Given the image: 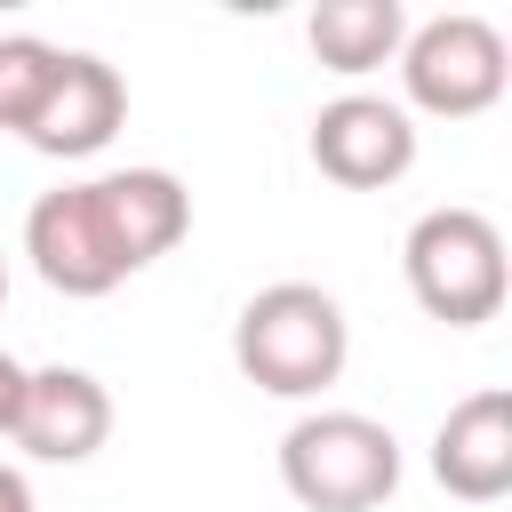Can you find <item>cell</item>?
I'll list each match as a JSON object with an SVG mask.
<instances>
[{
  "instance_id": "cell-1",
  "label": "cell",
  "mask_w": 512,
  "mask_h": 512,
  "mask_svg": "<svg viewBox=\"0 0 512 512\" xmlns=\"http://www.w3.org/2000/svg\"><path fill=\"white\" fill-rule=\"evenodd\" d=\"M192 232V192L168 168H112L56 184L24 216V256L56 296H112L128 272L160 264Z\"/></svg>"
},
{
  "instance_id": "cell-4",
  "label": "cell",
  "mask_w": 512,
  "mask_h": 512,
  "mask_svg": "<svg viewBox=\"0 0 512 512\" xmlns=\"http://www.w3.org/2000/svg\"><path fill=\"white\" fill-rule=\"evenodd\" d=\"M400 272H408V296L448 320V328H480L504 312V288H512V264H504V232L496 216L480 208H424L400 240Z\"/></svg>"
},
{
  "instance_id": "cell-5",
  "label": "cell",
  "mask_w": 512,
  "mask_h": 512,
  "mask_svg": "<svg viewBox=\"0 0 512 512\" xmlns=\"http://www.w3.org/2000/svg\"><path fill=\"white\" fill-rule=\"evenodd\" d=\"M392 64H400L408 104L432 112V120H480V112L504 96V80H512L504 32H496L488 16H472V8L432 16V24H408V40H400Z\"/></svg>"
},
{
  "instance_id": "cell-3",
  "label": "cell",
  "mask_w": 512,
  "mask_h": 512,
  "mask_svg": "<svg viewBox=\"0 0 512 512\" xmlns=\"http://www.w3.org/2000/svg\"><path fill=\"white\" fill-rule=\"evenodd\" d=\"M280 488L304 512H376L400 488V440L360 408H312L280 432Z\"/></svg>"
},
{
  "instance_id": "cell-8",
  "label": "cell",
  "mask_w": 512,
  "mask_h": 512,
  "mask_svg": "<svg viewBox=\"0 0 512 512\" xmlns=\"http://www.w3.org/2000/svg\"><path fill=\"white\" fill-rule=\"evenodd\" d=\"M120 120H128V80L104 56H88V48H64V64H56L24 144L48 152V160H88V152H104L120 136Z\"/></svg>"
},
{
  "instance_id": "cell-7",
  "label": "cell",
  "mask_w": 512,
  "mask_h": 512,
  "mask_svg": "<svg viewBox=\"0 0 512 512\" xmlns=\"http://www.w3.org/2000/svg\"><path fill=\"white\" fill-rule=\"evenodd\" d=\"M32 464H88L112 440V392L88 368H24V408L8 432Z\"/></svg>"
},
{
  "instance_id": "cell-10",
  "label": "cell",
  "mask_w": 512,
  "mask_h": 512,
  "mask_svg": "<svg viewBox=\"0 0 512 512\" xmlns=\"http://www.w3.org/2000/svg\"><path fill=\"white\" fill-rule=\"evenodd\" d=\"M304 40H312V56H320L328 72L360 80V72H376V64L400 56L408 8H400V0H320L312 24H304Z\"/></svg>"
},
{
  "instance_id": "cell-12",
  "label": "cell",
  "mask_w": 512,
  "mask_h": 512,
  "mask_svg": "<svg viewBox=\"0 0 512 512\" xmlns=\"http://www.w3.org/2000/svg\"><path fill=\"white\" fill-rule=\"evenodd\" d=\"M16 408H24V360L0 352V432H16Z\"/></svg>"
},
{
  "instance_id": "cell-13",
  "label": "cell",
  "mask_w": 512,
  "mask_h": 512,
  "mask_svg": "<svg viewBox=\"0 0 512 512\" xmlns=\"http://www.w3.org/2000/svg\"><path fill=\"white\" fill-rule=\"evenodd\" d=\"M0 512H40V504H32V488H24V472H16V464H0Z\"/></svg>"
},
{
  "instance_id": "cell-14",
  "label": "cell",
  "mask_w": 512,
  "mask_h": 512,
  "mask_svg": "<svg viewBox=\"0 0 512 512\" xmlns=\"http://www.w3.org/2000/svg\"><path fill=\"white\" fill-rule=\"evenodd\" d=\"M0 296H8V264H0Z\"/></svg>"
},
{
  "instance_id": "cell-11",
  "label": "cell",
  "mask_w": 512,
  "mask_h": 512,
  "mask_svg": "<svg viewBox=\"0 0 512 512\" xmlns=\"http://www.w3.org/2000/svg\"><path fill=\"white\" fill-rule=\"evenodd\" d=\"M56 64H64L56 40H40V32H0V128H8V136L32 128V112H40Z\"/></svg>"
},
{
  "instance_id": "cell-2",
  "label": "cell",
  "mask_w": 512,
  "mask_h": 512,
  "mask_svg": "<svg viewBox=\"0 0 512 512\" xmlns=\"http://www.w3.org/2000/svg\"><path fill=\"white\" fill-rule=\"evenodd\" d=\"M232 360L272 400H320L352 360V320L320 280H272L232 320Z\"/></svg>"
},
{
  "instance_id": "cell-6",
  "label": "cell",
  "mask_w": 512,
  "mask_h": 512,
  "mask_svg": "<svg viewBox=\"0 0 512 512\" xmlns=\"http://www.w3.org/2000/svg\"><path fill=\"white\" fill-rule=\"evenodd\" d=\"M312 168L344 192H384L416 168V120L392 96H336L312 112Z\"/></svg>"
},
{
  "instance_id": "cell-9",
  "label": "cell",
  "mask_w": 512,
  "mask_h": 512,
  "mask_svg": "<svg viewBox=\"0 0 512 512\" xmlns=\"http://www.w3.org/2000/svg\"><path fill=\"white\" fill-rule=\"evenodd\" d=\"M432 480L464 504H496L512 488V392H472L432 432Z\"/></svg>"
}]
</instances>
